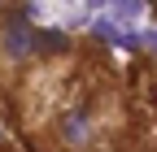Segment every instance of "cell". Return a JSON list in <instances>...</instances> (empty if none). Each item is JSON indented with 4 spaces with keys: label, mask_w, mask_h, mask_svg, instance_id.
Returning a JSON list of instances; mask_svg holds the SVG:
<instances>
[{
    "label": "cell",
    "mask_w": 157,
    "mask_h": 152,
    "mask_svg": "<svg viewBox=\"0 0 157 152\" xmlns=\"http://www.w3.org/2000/svg\"><path fill=\"white\" fill-rule=\"evenodd\" d=\"M35 48H39L35 31L17 13H5V17H0V70H22L31 56H35Z\"/></svg>",
    "instance_id": "1"
},
{
    "label": "cell",
    "mask_w": 157,
    "mask_h": 152,
    "mask_svg": "<svg viewBox=\"0 0 157 152\" xmlns=\"http://www.w3.org/2000/svg\"><path fill=\"white\" fill-rule=\"evenodd\" d=\"M57 139H61L66 148H87L92 139H96V122H92V113L87 109H70V113H61V122H57Z\"/></svg>",
    "instance_id": "2"
},
{
    "label": "cell",
    "mask_w": 157,
    "mask_h": 152,
    "mask_svg": "<svg viewBox=\"0 0 157 152\" xmlns=\"http://www.w3.org/2000/svg\"><path fill=\"white\" fill-rule=\"evenodd\" d=\"M5 13H13V0H0V17H5Z\"/></svg>",
    "instance_id": "3"
}]
</instances>
